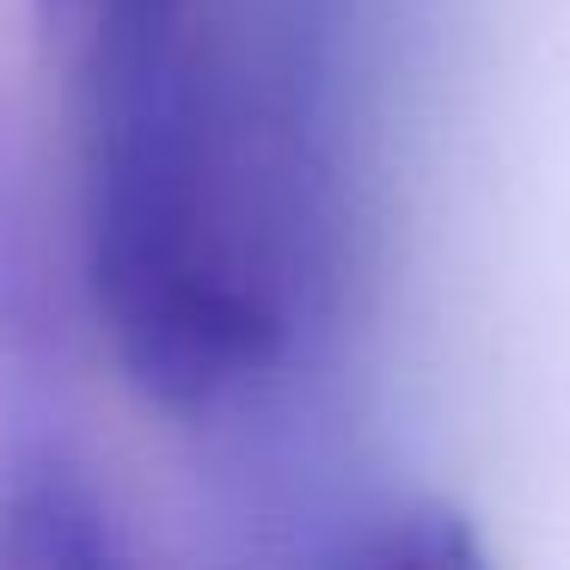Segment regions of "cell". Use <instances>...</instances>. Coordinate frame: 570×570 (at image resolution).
<instances>
[{"mask_svg": "<svg viewBox=\"0 0 570 570\" xmlns=\"http://www.w3.org/2000/svg\"><path fill=\"white\" fill-rule=\"evenodd\" d=\"M325 570H491L484 533L442 497H405V503L368 515L332 546Z\"/></svg>", "mask_w": 570, "mask_h": 570, "instance_id": "obj_3", "label": "cell"}, {"mask_svg": "<svg viewBox=\"0 0 570 570\" xmlns=\"http://www.w3.org/2000/svg\"><path fill=\"white\" fill-rule=\"evenodd\" d=\"M43 325V276L13 166H0V344H26Z\"/></svg>", "mask_w": 570, "mask_h": 570, "instance_id": "obj_5", "label": "cell"}, {"mask_svg": "<svg viewBox=\"0 0 570 570\" xmlns=\"http://www.w3.org/2000/svg\"><path fill=\"white\" fill-rule=\"evenodd\" d=\"M38 13L75 87L197 31L190 0H38Z\"/></svg>", "mask_w": 570, "mask_h": 570, "instance_id": "obj_4", "label": "cell"}, {"mask_svg": "<svg viewBox=\"0 0 570 570\" xmlns=\"http://www.w3.org/2000/svg\"><path fill=\"white\" fill-rule=\"evenodd\" d=\"M0 570H129L111 515L62 460H26L0 479Z\"/></svg>", "mask_w": 570, "mask_h": 570, "instance_id": "obj_2", "label": "cell"}, {"mask_svg": "<svg viewBox=\"0 0 570 570\" xmlns=\"http://www.w3.org/2000/svg\"><path fill=\"white\" fill-rule=\"evenodd\" d=\"M80 252L129 386L209 411L288 356L337 252L325 68L307 38L222 68L190 38L80 80Z\"/></svg>", "mask_w": 570, "mask_h": 570, "instance_id": "obj_1", "label": "cell"}]
</instances>
